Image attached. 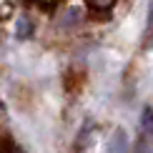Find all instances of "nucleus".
<instances>
[{
	"label": "nucleus",
	"mask_w": 153,
	"mask_h": 153,
	"mask_svg": "<svg viewBox=\"0 0 153 153\" xmlns=\"http://www.w3.org/2000/svg\"><path fill=\"white\" fill-rule=\"evenodd\" d=\"M108 153H128V136L123 128H116L108 143Z\"/></svg>",
	"instance_id": "1"
},
{
	"label": "nucleus",
	"mask_w": 153,
	"mask_h": 153,
	"mask_svg": "<svg viewBox=\"0 0 153 153\" xmlns=\"http://www.w3.org/2000/svg\"><path fill=\"white\" fill-rule=\"evenodd\" d=\"M141 48L143 50H153V0L146 13V28H143V38H141Z\"/></svg>",
	"instance_id": "2"
},
{
	"label": "nucleus",
	"mask_w": 153,
	"mask_h": 153,
	"mask_svg": "<svg viewBox=\"0 0 153 153\" xmlns=\"http://www.w3.org/2000/svg\"><path fill=\"white\" fill-rule=\"evenodd\" d=\"M133 153H153V136H148V133L141 131V136H138L136 141V151Z\"/></svg>",
	"instance_id": "3"
},
{
	"label": "nucleus",
	"mask_w": 153,
	"mask_h": 153,
	"mask_svg": "<svg viewBox=\"0 0 153 153\" xmlns=\"http://www.w3.org/2000/svg\"><path fill=\"white\" fill-rule=\"evenodd\" d=\"M141 131L148 133V136H153V108L146 105L141 111Z\"/></svg>",
	"instance_id": "4"
},
{
	"label": "nucleus",
	"mask_w": 153,
	"mask_h": 153,
	"mask_svg": "<svg viewBox=\"0 0 153 153\" xmlns=\"http://www.w3.org/2000/svg\"><path fill=\"white\" fill-rule=\"evenodd\" d=\"M91 3L95 5V8H111V5H113V0H91Z\"/></svg>",
	"instance_id": "5"
},
{
	"label": "nucleus",
	"mask_w": 153,
	"mask_h": 153,
	"mask_svg": "<svg viewBox=\"0 0 153 153\" xmlns=\"http://www.w3.org/2000/svg\"><path fill=\"white\" fill-rule=\"evenodd\" d=\"M10 153H23V151H18V148H13V151H10Z\"/></svg>",
	"instance_id": "6"
}]
</instances>
